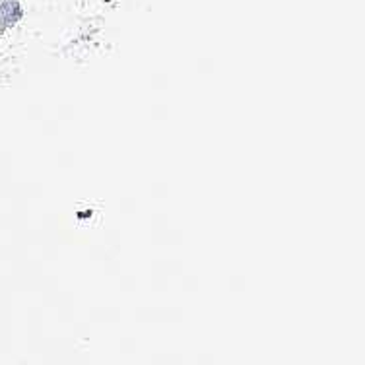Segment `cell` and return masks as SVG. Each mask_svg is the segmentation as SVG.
Segmentation results:
<instances>
[]
</instances>
